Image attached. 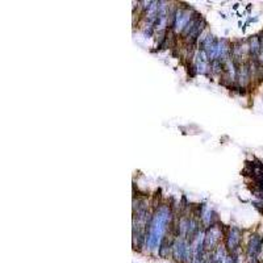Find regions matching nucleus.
Returning <instances> with one entry per match:
<instances>
[{
	"label": "nucleus",
	"instance_id": "obj_3",
	"mask_svg": "<svg viewBox=\"0 0 263 263\" xmlns=\"http://www.w3.org/2000/svg\"><path fill=\"white\" fill-rule=\"evenodd\" d=\"M222 230L218 225L213 224L212 226L207 228V230L204 232V247L208 251H213V250L220 246V242L222 239Z\"/></svg>",
	"mask_w": 263,
	"mask_h": 263
},
{
	"label": "nucleus",
	"instance_id": "obj_4",
	"mask_svg": "<svg viewBox=\"0 0 263 263\" xmlns=\"http://www.w3.org/2000/svg\"><path fill=\"white\" fill-rule=\"evenodd\" d=\"M241 241H242V234H241V230L238 228H230L226 234V242H225V247H226L229 251L236 253L238 250L239 245H241Z\"/></svg>",
	"mask_w": 263,
	"mask_h": 263
},
{
	"label": "nucleus",
	"instance_id": "obj_1",
	"mask_svg": "<svg viewBox=\"0 0 263 263\" xmlns=\"http://www.w3.org/2000/svg\"><path fill=\"white\" fill-rule=\"evenodd\" d=\"M171 220H172V212H171V208L166 204L154 211V213L150 216L147 228H146V250L149 251L159 250L162 241L166 238L165 236Z\"/></svg>",
	"mask_w": 263,
	"mask_h": 263
},
{
	"label": "nucleus",
	"instance_id": "obj_2",
	"mask_svg": "<svg viewBox=\"0 0 263 263\" xmlns=\"http://www.w3.org/2000/svg\"><path fill=\"white\" fill-rule=\"evenodd\" d=\"M196 12L192 8H176L174 13V19L171 23V29L174 33H183V30L186 29V26L188 25V23L192 20V17L195 16Z\"/></svg>",
	"mask_w": 263,
	"mask_h": 263
},
{
	"label": "nucleus",
	"instance_id": "obj_5",
	"mask_svg": "<svg viewBox=\"0 0 263 263\" xmlns=\"http://www.w3.org/2000/svg\"><path fill=\"white\" fill-rule=\"evenodd\" d=\"M262 246H263V238L258 234H253L247 243V255L251 259L257 258V255L262 251Z\"/></svg>",
	"mask_w": 263,
	"mask_h": 263
}]
</instances>
